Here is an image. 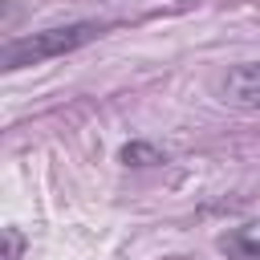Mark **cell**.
Instances as JSON below:
<instances>
[{
  "mask_svg": "<svg viewBox=\"0 0 260 260\" xmlns=\"http://www.w3.org/2000/svg\"><path fill=\"white\" fill-rule=\"evenodd\" d=\"M122 162L126 167H150V162H162V154L146 142H130V146H122Z\"/></svg>",
  "mask_w": 260,
  "mask_h": 260,
  "instance_id": "cell-4",
  "label": "cell"
},
{
  "mask_svg": "<svg viewBox=\"0 0 260 260\" xmlns=\"http://www.w3.org/2000/svg\"><path fill=\"white\" fill-rule=\"evenodd\" d=\"M223 102L236 110H260V61H240L228 69Z\"/></svg>",
  "mask_w": 260,
  "mask_h": 260,
  "instance_id": "cell-2",
  "label": "cell"
},
{
  "mask_svg": "<svg viewBox=\"0 0 260 260\" xmlns=\"http://www.w3.org/2000/svg\"><path fill=\"white\" fill-rule=\"evenodd\" d=\"M24 256V236L16 228H4V260H20Z\"/></svg>",
  "mask_w": 260,
  "mask_h": 260,
  "instance_id": "cell-5",
  "label": "cell"
},
{
  "mask_svg": "<svg viewBox=\"0 0 260 260\" xmlns=\"http://www.w3.org/2000/svg\"><path fill=\"white\" fill-rule=\"evenodd\" d=\"M102 32H106V24H98V20H73V24H53V28L28 32V37H12L4 45V53H0V69L4 73H16V69L41 65V61L65 57V53L98 41Z\"/></svg>",
  "mask_w": 260,
  "mask_h": 260,
  "instance_id": "cell-1",
  "label": "cell"
},
{
  "mask_svg": "<svg viewBox=\"0 0 260 260\" xmlns=\"http://www.w3.org/2000/svg\"><path fill=\"white\" fill-rule=\"evenodd\" d=\"M219 248H223L232 260H260V223H244V228H236L232 236L219 240Z\"/></svg>",
  "mask_w": 260,
  "mask_h": 260,
  "instance_id": "cell-3",
  "label": "cell"
}]
</instances>
